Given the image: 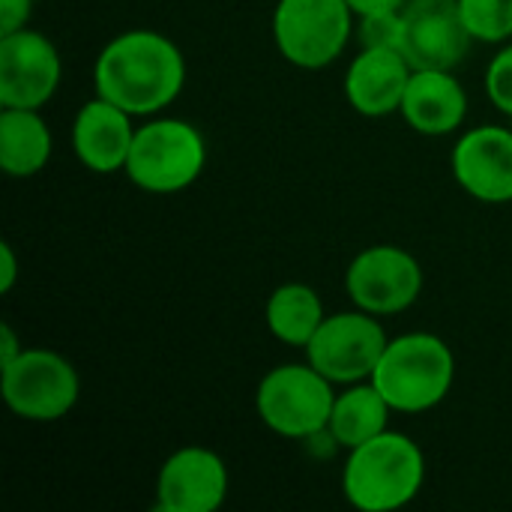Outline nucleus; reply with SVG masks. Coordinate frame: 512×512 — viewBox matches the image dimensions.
Here are the masks:
<instances>
[{
	"mask_svg": "<svg viewBox=\"0 0 512 512\" xmlns=\"http://www.w3.org/2000/svg\"><path fill=\"white\" fill-rule=\"evenodd\" d=\"M357 15L345 0H279L273 9V42L297 69H327L342 57Z\"/></svg>",
	"mask_w": 512,
	"mask_h": 512,
	"instance_id": "nucleus-7",
	"label": "nucleus"
},
{
	"mask_svg": "<svg viewBox=\"0 0 512 512\" xmlns=\"http://www.w3.org/2000/svg\"><path fill=\"white\" fill-rule=\"evenodd\" d=\"M390 414H396V411L390 408V402L381 396V390L372 381L348 384L342 393H336L327 435L333 438V444L354 450V447L372 441L375 435L387 432Z\"/></svg>",
	"mask_w": 512,
	"mask_h": 512,
	"instance_id": "nucleus-18",
	"label": "nucleus"
},
{
	"mask_svg": "<svg viewBox=\"0 0 512 512\" xmlns=\"http://www.w3.org/2000/svg\"><path fill=\"white\" fill-rule=\"evenodd\" d=\"M456 183L483 204L512 201V129L477 126L468 129L450 156Z\"/></svg>",
	"mask_w": 512,
	"mask_h": 512,
	"instance_id": "nucleus-13",
	"label": "nucleus"
},
{
	"mask_svg": "<svg viewBox=\"0 0 512 512\" xmlns=\"http://www.w3.org/2000/svg\"><path fill=\"white\" fill-rule=\"evenodd\" d=\"M36 0H0V36L27 27Z\"/></svg>",
	"mask_w": 512,
	"mask_h": 512,
	"instance_id": "nucleus-23",
	"label": "nucleus"
},
{
	"mask_svg": "<svg viewBox=\"0 0 512 512\" xmlns=\"http://www.w3.org/2000/svg\"><path fill=\"white\" fill-rule=\"evenodd\" d=\"M336 402V384L324 378L309 360L270 369L255 390V411L261 423L291 441H312L327 432Z\"/></svg>",
	"mask_w": 512,
	"mask_h": 512,
	"instance_id": "nucleus-5",
	"label": "nucleus"
},
{
	"mask_svg": "<svg viewBox=\"0 0 512 512\" xmlns=\"http://www.w3.org/2000/svg\"><path fill=\"white\" fill-rule=\"evenodd\" d=\"M21 351H24V345L18 342L15 330L9 324H0V366L12 363Z\"/></svg>",
	"mask_w": 512,
	"mask_h": 512,
	"instance_id": "nucleus-26",
	"label": "nucleus"
},
{
	"mask_svg": "<svg viewBox=\"0 0 512 512\" xmlns=\"http://www.w3.org/2000/svg\"><path fill=\"white\" fill-rule=\"evenodd\" d=\"M18 282V261L9 243H0V294H9Z\"/></svg>",
	"mask_w": 512,
	"mask_h": 512,
	"instance_id": "nucleus-24",
	"label": "nucleus"
},
{
	"mask_svg": "<svg viewBox=\"0 0 512 512\" xmlns=\"http://www.w3.org/2000/svg\"><path fill=\"white\" fill-rule=\"evenodd\" d=\"M0 396L18 420L57 423L78 405L81 378L63 354L24 348L12 363L0 366Z\"/></svg>",
	"mask_w": 512,
	"mask_h": 512,
	"instance_id": "nucleus-6",
	"label": "nucleus"
},
{
	"mask_svg": "<svg viewBox=\"0 0 512 512\" xmlns=\"http://www.w3.org/2000/svg\"><path fill=\"white\" fill-rule=\"evenodd\" d=\"M399 114L426 138H444L462 129L468 117V93L453 69H414Z\"/></svg>",
	"mask_w": 512,
	"mask_h": 512,
	"instance_id": "nucleus-16",
	"label": "nucleus"
},
{
	"mask_svg": "<svg viewBox=\"0 0 512 512\" xmlns=\"http://www.w3.org/2000/svg\"><path fill=\"white\" fill-rule=\"evenodd\" d=\"M186 84V57L174 39L159 30H126L96 57V96L114 102L132 117H156Z\"/></svg>",
	"mask_w": 512,
	"mask_h": 512,
	"instance_id": "nucleus-1",
	"label": "nucleus"
},
{
	"mask_svg": "<svg viewBox=\"0 0 512 512\" xmlns=\"http://www.w3.org/2000/svg\"><path fill=\"white\" fill-rule=\"evenodd\" d=\"M345 291L351 303L375 318L399 315L411 309L423 294L420 261L393 243L363 249L345 273Z\"/></svg>",
	"mask_w": 512,
	"mask_h": 512,
	"instance_id": "nucleus-9",
	"label": "nucleus"
},
{
	"mask_svg": "<svg viewBox=\"0 0 512 512\" xmlns=\"http://www.w3.org/2000/svg\"><path fill=\"white\" fill-rule=\"evenodd\" d=\"M357 36H360V48L402 51V45H405V15H402V9L372 12V15L357 18Z\"/></svg>",
	"mask_w": 512,
	"mask_h": 512,
	"instance_id": "nucleus-21",
	"label": "nucleus"
},
{
	"mask_svg": "<svg viewBox=\"0 0 512 512\" xmlns=\"http://www.w3.org/2000/svg\"><path fill=\"white\" fill-rule=\"evenodd\" d=\"M411 72L402 51L360 48L345 72V99L363 117H390L402 108Z\"/></svg>",
	"mask_w": 512,
	"mask_h": 512,
	"instance_id": "nucleus-15",
	"label": "nucleus"
},
{
	"mask_svg": "<svg viewBox=\"0 0 512 512\" xmlns=\"http://www.w3.org/2000/svg\"><path fill=\"white\" fill-rule=\"evenodd\" d=\"M405 15V45L411 69H456L474 36L462 18L459 0H408Z\"/></svg>",
	"mask_w": 512,
	"mask_h": 512,
	"instance_id": "nucleus-11",
	"label": "nucleus"
},
{
	"mask_svg": "<svg viewBox=\"0 0 512 512\" xmlns=\"http://www.w3.org/2000/svg\"><path fill=\"white\" fill-rule=\"evenodd\" d=\"M351 6V12L357 18L363 15H372V12H390V9H402L408 0H345Z\"/></svg>",
	"mask_w": 512,
	"mask_h": 512,
	"instance_id": "nucleus-25",
	"label": "nucleus"
},
{
	"mask_svg": "<svg viewBox=\"0 0 512 512\" xmlns=\"http://www.w3.org/2000/svg\"><path fill=\"white\" fill-rule=\"evenodd\" d=\"M486 96L504 117H512V42H504V48L489 60Z\"/></svg>",
	"mask_w": 512,
	"mask_h": 512,
	"instance_id": "nucleus-22",
	"label": "nucleus"
},
{
	"mask_svg": "<svg viewBox=\"0 0 512 512\" xmlns=\"http://www.w3.org/2000/svg\"><path fill=\"white\" fill-rule=\"evenodd\" d=\"M132 141H135L132 114L102 96L84 102L72 120V150L78 162L93 174L123 171Z\"/></svg>",
	"mask_w": 512,
	"mask_h": 512,
	"instance_id": "nucleus-14",
	"label": "nucleus"
},
{
	"mask_svg": "<svg viewBox=\"0 0 512 512\" xmlns=\"http://www.w3.org/2000/svg\"><path fill=\"white\" fill-rule=\"evenodd\" d=\"M207 165V141L201 129L180 117H153L135 129V141L123 174L150 195H174L189 189Z\"/></svg>",
	"mask_w": 512,
	"mask_h": 512,
	"instance_id": "nucleus-4",
	"label": "nucleus"
},
{
	"mask_svg": "<svg viewBox=\"0 0 512 512\" xmlns=\"http://www.w3.org/2000/svg\"><path fill=\"white\" fill-rule=\"evenodd\" d=\"M63 78L57 45L30 27L0 36V105L42 108L51 102Z\"/></svg>",
	"mask_w": 512,
	"mask_h": 512,
	"instance_id": "nucleus-10",
	"label": "nucleus"
},
{
	"mask_svg": "<svg viewBox=\"0 0 512 512\" xmlns=\"http://www.w3.org/2000/svg\"><path fill=\"white\" fill-rule=\"evenodd\" d=\"M327 312L312 285L303 282H285L279 285L264 306V321L273 339L291 348H306L318 327L324 324Z\"/></svg>",
	"mask_w": 512,
	"mask_h": 512,
	"instance_id": "nucleus-19",
	"label": "nucleus"
},
{
	"mask_svg": "<svg viewBox=\"0 0 512 512\" xmlns=\"http://www.w3.org/2000/svg\"><path fill=\"white\" fill-rule=\"evenodd\" d=\"M387 342L390 336L384 324L354 306L351 312L327 315L303 351L324 378H330L336 387H348L372 378Z\"/></svg>",
	"mask_w": 512,
	"mask_h": 512,
	"instance_id": "nucleus-8",
	"label": "nucleus"
},
{
	"mask_svg": "<svg viewBox=\"0 0 512 512\" xmlns=\"http://www.w3.org/2000/svg\"><path fill=\"white\" fill-rule=\"evenodd\" d=\"M426 483V456L411 435L381 432L348 450L342 468L345 501L360 512H396L408 507Z\"/></svg>",
	"mask_w": 512,
	"mask_h": 512,
	"instance_id": "nucleus-2",
	"label": "nucleus"
},
{
	"mask_svg": "<svg viewBox=\"0 0 512 512\" xmlns=\"http://www.w3.org/2000/svg\"><path fill=\"white\" fill-rule=\"evenodd\" d=\"M42 108H0V168L6 177L24 180L39 174L54 150Z\"/></svg>",
	"mask_w": 512,
	"mask_h": 512,
	"instance_id": "nucleus-17",
	"label": "nucleus"
},
{
	"mask_svg": "<svg viewBox=\"0 0 512 512\" xmlns=\"http://www.w3.org/2000/svg\"><path fill=\"white\" fill-rule=\"evenodd\" d=\"M474 42L504 45L512 39V0H459Z\"/></svg>",
	"mask_w": 512,
	"mask_h": 512,
	"instance_id": "nucleus-20",
	"label": "nucleus"
},
{
	"mask_svg": "<svg viewBox=\"0 0 512 512\" xmlns=\"http://www.w3.org/2000/svg\"><path fill=\"white\" fill-rule=\"evenodd\" d=\"M369 381L396 414H426L450 396L456 354L435 333H402L387 342Z\"/></svg>",
	"mask_w": 512,
	"mask_h": 512,
	"instance_id": "nucleus-3",
	"label": "nucleus"
},
{
	"mask_svg": "<svg viewBox=\"0 0 512 512\" xmlns=\"http://www.w3.org/2000/svg\"><path fill=\"white\" fill-rule=\"evenodd\" d=\"M228 465L216 450L183 447L156 474L159 512H216L228 498Z\"/></svg>",
	"mask_w": 512,
	"mask_h": 512,
	"instance_id": "nucleus-12",
	"label": "nucleus"
}]
</instances>
